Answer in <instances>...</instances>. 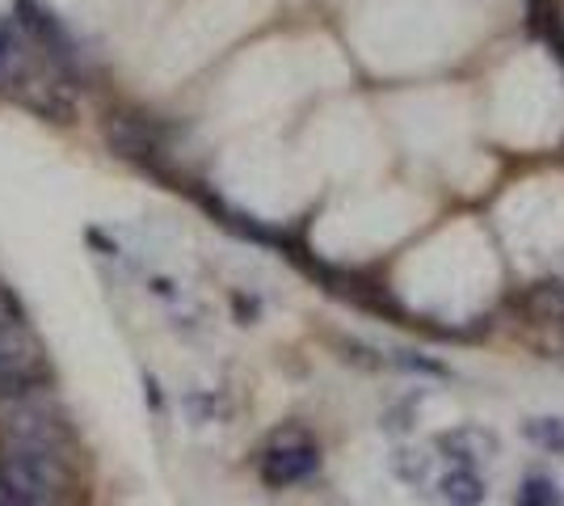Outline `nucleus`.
I'll use <instances>...</instances> for the list:
<instances>
[{
	"label": "nucleus",
	"mask_w": 564,
	"mask_h": 506,
	"mask_svg": "<svg viewBox=\"0 0 564 506\" xmlns=\"http://www.w3.org/2000/svg\"><path fill=\"white\" fill-rule=\"evenodd\" d=\"M561 85L564 80L552 68V60L540 55V51H527L501 76L497 110H501V119L510 122L518 136H547L556 127V119H561Z\"/></svg>",
	"instance_id": "nucleus-1"
},
{
	"label": "nucleus",
	"mask_w": 564,
	"mask_h": 506,
	"mask_svg": "<svg viewBox=\"0 0 564 506\" xmlns=\"http://www.w3.org/2000/svg\"><path fill=\"white\" fill-rule=\"evenodd\" d=\"M0 439H30V443L72 448L68 413L47 385L18 392V397H0Z\"/></svg>",
	"instance_id": "nucleus-2"
},
{
	"label": "nucleus",
	"mask_w": 564,
	"mask_h": 506,
	"mask_svg": "<svg viewBox=\"0 0 564 506\" xmlns=\"http://www.w3.org/2000/svg\"><path fill=\"white\" fill-rule=\"evenodd\" d=\"M316 469H321V452L312 443H282V448H270L261 460V482L270 489H286V485L307 482Z\"/></svg>",
	"instance_id": "nucleus-3"
},
{
	"label": "nucleus",
	"mask_w": 564,
	"mask_h": 506,
	"mask_svg": "<svg viewBox=\"0 0 564 506\" xmlns=\"http://www.w3.org/2000/svg\"><path fill=\"white\" fill-rule=\"evenodd\" d=\"M443 498L451 506H480L485 503V485H480V477L471 473L468 464H459L443 477Z\"/></svg>",
	"instance_id": "nucleus-4"
},
{
	"label": "nucleus",
	"mask_w": 564,
	"mask_h": 506,
	"mask_svg": "<svg viewBox=\"0 0 564 506\" xmlns=\"http://www.w3.org/2000/svg\"><path fill=\"white\" fill-rule=\"evenodd\" d=\"M522 439L540 443L552 456H564V418H531V422H522Z\"/></svg>",
	"instance_id": "nucleus-5"
},
{
	"label": "nucleus",
	"mask_w": 564,
	"mask_h": 506,
	"mask_svg": "<svg viewBox=\"0 0 564 506\" xmlns=\"http://www.w3.org/2000/svg\"><path fill=\"white\" fill-rule=\"evenodd\" d=\"M514 506H564V494L547 477H522Z\"/></svg>",
	"instance_id": "nucleus-6"
},
{
	"label": "nucleus",
	"mask_w": 564,
	"mask_h": 506,
	"mask_svg": "<svg viewBox=\"0 0 564 506\" xmlns=\"http://www.w3.org/2000/svg\"><path fill=\"white\" fill-rule=\"evenodd\" d=\"M13 321H25L22 304H18V295L0 283V325H13Z\"/></svg>",
	"instance_id": "nucleus-7"
}]
</instances>
